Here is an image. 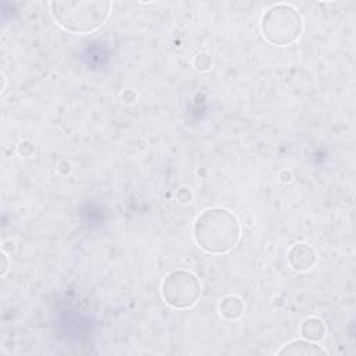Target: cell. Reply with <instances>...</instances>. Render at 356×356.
Listing matches in <instances>:
<instances>
[{
    "label": "cell",
    "instance_id": "1",
    "mask_svg": "<svg viewBox=\"0 0 356 356\" xmlns=\"http://www.w3.org/2000/svg\"><path fill=\"white\" fill-rule=\"evenodd\" d=\"M194 238L209 253H226L238 244L241 224L237 216L227 209H208L194 224Z\"/></svg>",
    "mask_w": 356,
    "mask_h": 356
},
{
    "label": "cell",
    "instance_id": "2",
    "mask_svg": "<svg viewBox=\"0 0 356 356\" xmlns=\"http://www.w3.org/2000/svg\"><path fill=\"white\" fill-rule=\"evenodd\" d=\"M52 15L57 24L73 34H89L109 19L110 2H52Z\"/></svg>",
    "mask_w": 356,
    "mask_h": 356
},
{
    "label": "cell",
    "instance_id": "3",
    "mask_svg": "<svg viewBox=\"0 0 356 356\" xmlns=\"http://www.w3.org/2000/svg\"><path fill=\"white\" fill-rule=\"evenodd\" d=\"M260 28L267 42L287 46L302 35L303 19L291 5H276L263 15Z\"/></svg>",
    "mask_w": 356,
    "mask_h": 356
},
{
    "label": "cell",
    "instance_id": "4",
    "mask_svg": "<svg viewBox=\"0 0 356 356\" xmlns=\"http://www.w3.org/2000/svg\"><path fill=\"white\" fill-rule=\"evenodd\" d=\"M201 281L187 270H175L170 273L161 284V295L170 306L175 309H187L194 306L201 296Z\"/></svg>",
    "mask_w": 356,
    "mask_h": 356
},
{
    "label": "cell",
    "instance_id": "5",
    "mask_svg": "<svg viewBox=\"0 0 356 356\" xmlns=\"http://www.w3.org/2000/svg\"><path fill=\"white\" fill-rule=\"evenodd\" d=\"M317 262V255L308 244H296L288 252V263L295 272H308Z\"/></svg>",
    "mask_w": 356,
    "mask_h": 356
},
{
    "label": "cell",
    "instance_id": "6",
    "mask_svg": "<svg viewBox=\"0 0 356 356\" xmlns=\"http://www.w3.org/2000/svg\"><path fill=\"white\" fill-rule=\"evenodd\" d=\"M278 355H306V356H316V355H327V352L308 339H295L287 344L283 349L278 350Z\"/></svg>",
    "mask_w": 356,
    "mask_h": 356
},
{
    "label": "cell",
    "instance_id": "7",
    "mask_svg": "<svg viewBox=\"0 0 356 356\" xmlns=\"http://www.w3.org/2000/svg\"><path fill=\"white\" fill-rule=\"evenodd\" d=\"M245 312V306L241 298L235 296V295H230L226 296L222 302H220V313L223 317L229 319V320H237L240 319Z\"/></svg>",
    "mask_w": 356,
    "mask_h": 356
},
{
    "label": "cell",
    "instance_id": "8",
    "mask_svg": "<svg viewBox=\"0 0 356 356\" xmlns=\"http://www.w3.org/2000/svg\"><path fill=\"white\" fill-rule=\"evenodd\" d=\"M301 332H302L305 339L312 341V342H317V341H321L324 338L326 327L319 317H309L302 323Z\"/></svg>",
    "mask_w": 356,
    "mask_h": 356
},
{
    "label": "cell",
    "instance_id": "9",
    "mask_svg": "<svg viewBox=\"0 0 356 356\" xmlns=\"http://www.w3.org/2000/svg\"><path fill=\"white\" fill-rule=\"evenodd\" d=\"M195 64L199 70H208L212 66V60L208 55H199L195 60Z\"/></svg>",
    "mask_w": 356,
    "mask_h": 356
},
{
    "label": "cell",
    "instance_id": "10",
    "mask_svg": "<svg viewBox=\"0 0 356 356\" xmlns=\"http://www.w3.org/2000/svg\"><path fill=\"white\" fill-rule=\"evenodd\" d=\"M2 259H3V270H2V276L6 274V270H8V263H6V255L3 253L2 255Z\"/></svg>",
    "mask_w": 356,
    "mask_h": 356
}]
</instances>
